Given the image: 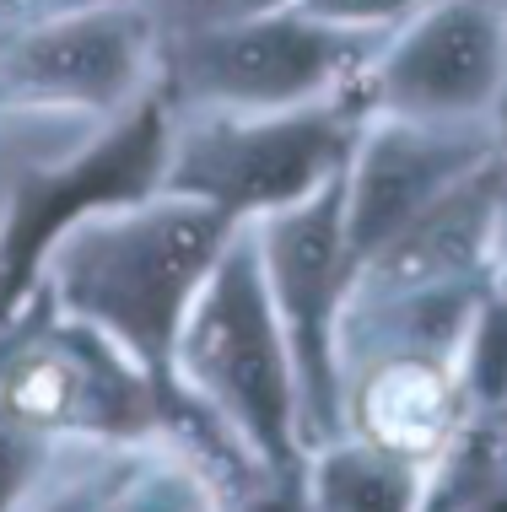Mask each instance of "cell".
<instances>
[{"mask_svg": "<svg viewBox=\"0 0 507 512\" xmlns=\"http://www.w3.org/2000/svg\"><path fill=\"white\" fill-rule=\"evenodd\" d=\"M238 227L243 221L195 195L152 189L60 227L38 259L33 286L65 318L125 345L162 389H173L178 324Z\"/></svg>", "mask_w": 507, "mask_h": 512, "instance_id": "6da1fadb", "label": "cell"}, {"mask_svg": "<svg viewBox=\"0 0 507 512\" xmlns=\"http://www.w3.org/2000/svg\"><path fill=\"white\" fill-rule=\"evenodd\" d=\"M173 399L200 410L270 480H303V405L276 302L243 221L189 302L173 340Z\"/></svg>", "mask_w": 507, "mask_h": 512, "instance_id": "7a4b0ae2", "label": "cell"}, {"mask_svg": "<svg viewBox=\"0 0 507 512\" xmlns=\"http://www.w3.org/2000/svg\"><path fill=\"white\" fill-rule=\"evenodd\" d=\"M0 421L44 442L141 448L168 437L173 389L33 286L0 335Z\"/></svg>", "mask_w": 507, "mask_h": 512, "instance_id": "3957f363", "label": "cell"}, {"mask_svg": "<svg viewBox=\"0 0 507 512\" xmlns=\"http://www.w3.org/2000/svg\"><path fill=\"white\" fill-rule=\"evenodd\" d=\"M362 119L356 92L297 108H184L168 114L162 189L254 221L330 184L346 168Z\"/></svg>", "mask_w": 507, "mask_h": 512, "instance_id": "277c9868", "label": "cell"}, {"mask_svg": "<svg viewBox=\"0 0 507 512\" xmlns=\"http://www.w3.org/2000/svg\"><path fill=\"white\" fill-rule=\"evenodd\" d=\"M383 38L319 22L313 11L276 6L259 17L157 38V98L184 108H297L351 92Z\"/></svg>", "mask_w": 507, "mask_h": 512, "instance_id": "5b68a950", "label": "cell"}, {"mask_svg": "<svg viewBox=\"0 0 507 512\" xmlns=\"http://www.w3.org/2000/svg\"><path fill=\"white\" fill-rule=\"evenodd\" d=\"M249 232L297 367L303 442L319 448L340 437V313H346L356 275V254L346 238V168L313 195L254 216Z\"/></svg>", "mask_w": 507, "mask_h": 512, "instance_id": "8992f818", "label": "cell"}, {"mask_svg": "<svg viewBox=\"0 0 507 512\" xmlns=\"http://www.w3.org/2000/svg\"><path fill=\"white\" fill-rule=\"evenodd\" d=\"M157 98V27L141 0H108L0 44V114L108 124Z\"/></svg>", "mask_w": 507, "mask_h": 512, "instance_id": "52a82bcc", "label": "cell"}, {"mask_svg": "<svg viewBox=\"0 0 507 512\" xmlns=\"http://www.w3.org/2000/svg\"><path fill=\"white\" fill-rule=\"evenodd\" d=\"M362 114L502 119L507 22L502 0H432L373 49L356 76Z\"/></svg>", "mask_w": 507, "mask_h": 512, "instance_id": "ba28073f", "label": "cell"}, {"mask_svg": "<svg viewBox=\"0 0 507 512\" xmlns=\"http://www.w3.org/2000/svg\"><path fill=\"white\" fill-rule=\"evenodd\" d=\"M507 146V119H400L367 114L346 157V238L362 265L410 216Z\"/></svg>", "mask_w": 507, "mask_h": 512, "instance_id": "9c48e42d", "label": "cell"}, {"mask_svg": "<svg viewBox=\"0 0 507 512\" xmlns=\"http://www.w3.org/2000/svg\"><path fill=\"white\" fill-rule=\"evenodd\" d=\"M502 211H507V146L475 173H464L421 216H410L389 243H378L356 265L346 302H383V297L427 292V286L486 281Z\"/></svg>", "mask_w": 507, "mask_h": 512, "instance_id": "30bf717a", "label": "cell"}, {"mask_svg": "<svg viewBox=\"0 0 507 512\" xmlns=\"http://www.w3.org/2000/svg\"><path fill=\"white\" fill-rule=\"evenodd\" d=\"M464 415L470 405L454 351L378 345L340 362V432L367 437L400 459L432 464Z\"/></svg>", "mask_w": 507, "mask_h": 512, "instance_id": "8fae6325", "label": "cell"}, {"mask_svg": "<svg viewBox=\"0 0 507 512\" xmlns=\"http://www.w3.org/2000/svg\"><path fill=\"white\" fill-rule=\"evenodd\" d=\"M303 496L313 512H421L427 464L340 432L319 448H308Z\"/></svg>", "mask_w": 507, "mask_h": 512, "instance_id": "7c38bea8", "label": "cell"}, {"mask_svg": "<svg viewBox=\"0 0 507 512\" xmlns=\"http://www.w3.org/2000/svg\"><path fill=\"white\" fill-rule=\"evenodd\" d=\"M98 512H227V486L195 448L162 437L135 453L130 475Z\"/></svg>", "mask_w": 507, "mask_h": 512, "instance_id": "4fadbf2b", "label": "cell"}, {"mask_svg": "<svg viewBox=\"0 0 507 512\" xmlns=\"http://www.w3.org/2000/svg\"><path fill=\"white\" fill-rule=\"evenodd\" d=\"M146 448V442H141ZM141 448H103V442H81L71 459L60 464V475L33 496L27 512H98L108 502V491L130 475Z\"/></svg>", "mask_w": 507, "mask_h": 512, "instance_id": "5bb4252c", "label": "cell"}, {"mask_svg": "<svg viewBox=\"0 0 507 512\" xmlns=\"http://www.w3.org/2000/svg\"><path fill=\"white\" fill-rule=\"evenodd\" d=\"M81 442H44L0 421V512H27Z\"/></svg>", "mask_w": 507, "mask_h": 512, "instance_id": "9a60e30c", "label": "cell"}, {"mask_svg": "<svg viewBox=\"0 0 507 512\" xmlns=\"http://www.w3.org/2000/svg\"><path fill=\"white\" fill-rule=\"evenodd\" d=\"M146 17H152L157 38H178V33H205V27H227L259 11L292 6V0H141Z\"/></svg>", "mask_w": 507, "mask_h": 512, "instance_id": "2e32d148", "label": "cell"}, {"mask_svg": "<svg viewBox=\"0 0 507 512\" xmlns=\"http://www.w3.org/2000/svg\"><path fill=\"white\" fill-rule=\"evenodd\" d=\"M303 11H313L319 22L351 27V33L367 38H389L400 22H410L416 11H427L432 0H297Z\"/></svg>", "mask_w": 507, "mask_h": 512, "instance_id": "e0dca14e", "label": "cell"}, {"mask_svg": "<svg viewBox=\"0 0 507 512\" xmlns=\"http://www.w3.org/2000/svg\"><path fill=\"white\" fill-rule=\"evenodd\" d=\"M87 6H108V0H0V44L17 33H33L54 17H71V11H87Z\"/></svg>", "mask_w": 507, "mask_h": 512, "instance_id": "ac0fdd59", "label": "cell"}, {"mask_svg": "<svg viewBox=\"0 0 507 512\" xmlns=\"http://www.w3.org/2000/svg\"><path fill=\"white\" fill-rule=\"evenodd\" d=\"M227 512H313L303 496V480H259L254 491H243Z\"/></svg>", "mask_w": 507, "mask_h": 512, "instance_id": "d6986e66", "label": "cell"}, {"mask_svg": "<svg viewBox=\"0 0 507 512\" xmlns=\"http://www.w3.org/2000/svg\"><path fill=\"white\" fill-rule=\"evenodd\" d=\"M486 281H491V297H502V302H507V211H502V232H497V248H491V270H486Z\"/></svg>", "mask_w": 507, "mask_h": 512, "instance_id": "ffe728a7", "label": "cell"}, {"mask_svg": "<svg viewBox=\"0 0 507 512\" xmlns=\"http://www.w3.org/2000/svg\"><path fill=\"white\" fill-rule=\"evenodd\" d=\"M502 22H507V0H502ZM502 119H507V103H502Z\"/></svg>", "mask_w": 507, "mask_h": 512, "instance_id": "44dd1931", "label": "cell"}]
</instances>
